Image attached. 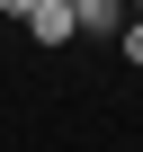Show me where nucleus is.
<instances>
[{
    "mask_svg": "<svg viewBox=\"0 0 143 152\" xmlns=\"http://www.w3.org/2000/svg\"><path fill=\"white\" fill-rule=\"evenodd\" d=\"M27 36H36V45H72V36H81L72 0H36V9H27Z\"/></svg>",
    "mask_w": 143,
    "mask_h": 152,
    "instance_id": "1",
    "label": "nucleus"
},
{
    "mask_svg": "<svg viewBox=\"0 0 143 152\" xmlns=\"http://www.w3.org/2000/svg\"><path fill=\"white\" fill-rule=\"evenodd\" d=\"M72 18H81V36H116L125 27V0H72Z\"/></svg>",
    "mask_w": 143,
    "mask_h": 152,
    "instance_id": "2",
    "label": "nucleus"
},
{
    "mask_svg": "<svg viewBox=\"0 0 143 152\" xmlns=\"http://www.w3.org/2000/svg\"><path fill=\"white\" fill-rule=\"evenodd\" d=\"M116 54H134V72H143V18H134V27H116Z\"/></svg>",
    "mask_w": 143,
    "mask_h": 152,
    "instance_id": "3",
    "label": "nucleus"
},
{
    "mask_svg": "<svg viewBox=\"0 0 143 152\" xmlns=\"http://www.w3.org/2000/svg\"><path fill=\"white\" fill-rule=\"evenodd\" d=\"M0 9H9V18H27V9H36V0H0Z\"/></svg>",
    "mask_w": 143,
    "mask_h": 152,
    "instance_id": "4",
    "label": "nucleus"
},
{
    "mask_svg": "<svg viewBox=\"0 0 143 152\" xmlns=\"http://www.w3.org/2000/svg\"><path fill=\"white\" fill-rule=\"evenodd\" d=\"M134 18H143V0H134Z\"/></svg>",
    "mask_w": 143,
    "mask_h": 152,
    "instance_id": "5",
    "label": "nucleus"
}]
</instances>
